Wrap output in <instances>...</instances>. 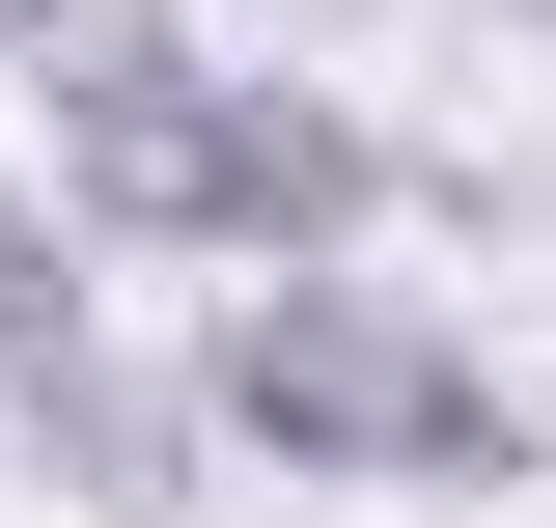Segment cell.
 Here are the masks:
<instances>
[{"label": "cell", "instance_id": "6da1fadb", "mask_svg": "<svg viewBox=\"0 0 556 528\" xmlns=\"http://www.w3.org/2000/svg\"><path fill=\"white\" fill-rule=\"evenodd\" d=\"M195 417H223V473H278V501H529L556 473V417L501 390L473 334L417 306V278H223L195 306Z\"/></svg>", "mask_w": 556, "mask_h": 528}, {"label": "cell", "instance_id": "7a4b0ae2", "mask_svg": "<svg viewBox=\"0 0 556 528\" xmlns=\"http://www.w3.org/2000/svg\"><path fill=\"white\" fill-rule=\"evenodd\" d=\"M390 112H362L334 56H195V251L223 278H334V251H390Z\"/></svg>", "mask_w": 556, "mask_h": 528}, {"label": "cell", "instance_id": "3957f363", "mask_svg": "<svg viewBox=\"0 0 556 528\" xmlns=\"http://www.w3.org/2000/svg\"><path fill=\"white\" fill-rule=\"evenodd\" d=\"M0 445H28V501L167 528V501L223 473V417H195V362H112V334H84V362H28V390H0Z\"/></svg>", "mask_w": 556, "mask_h": 528}, {"label": "cell", "instance_id": "277c9868", "mask_svg": "<svg viewBox=\"0 0 556 528\" xmlns=\"http://www.w3.org/2000/svg\"><path fill=\"white\" fill-rule=\"evenodd\" d=\"M84 334H112V278H84L56 167H0V390H28V362H84Z\"/></svg>", "mask_w": 556, "mask_h": 528}, {"label": "cell", "instance_id": "5b68a950", "mask_svg": "<svg viewBox=\"0 0 556 528\" xmlns=\"http://www.w3.org/2000/svg\"><path fill=\"white\" fill-rule=\"evenodd\" d=\"M278 28H306V56H334V28H390V0H278Z\"/></svg>", "mask_w": 556, "mask_h": 528}, {"label": "cell", "instance_id": "8992f818", "mask_svg": "<svg viewBox=\"0 0 556 528\" xmlns=\"http://www.w3.org/2000/svg\"><path fill=\"white\" fill-rule=\"evenodd\" d=\"M501 28H556V0H501Z\"/></svg>", "mask_w": 556, "mask_h": 528}]
</instances>
